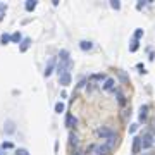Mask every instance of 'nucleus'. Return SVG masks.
I'll return each instance as SVG.
<instances>
[{"instance_id":"f257e3e1","label":"nucleus","mask_w":155,"mask_h":155,"mask_svg":"<svg viewBox=\"0 0 155 155\" xmlns=\"http://www.w3.org/2000/svg\"><path fill=\"white\" fill-rule=\"evenodd\" d=\"M154 145V138H152V135H145L143 138H141V147L143 148H150Z\"/></svg>"},{"instance_id":"f03ea898","label":"nucleus","mask_w":155,"mask_h":155,"mask_svg":"<svg viewBox=\"0 0 155 155\" xmlns=\"http://www.w3.org/2000/svg\"><path fill=\"white\" fill-rule=\"evenodd\" d=\"M59 83H60L62 86H69V84H71V74H69V73L60 74V76H59Z\"/></svg>"},{"instance_id":"7ed1b4c3","label":"nucleus","mask_w":155,"mask_h":155,"mask_svg":"<svg viewBox=\"0 0 155 155\" xmlns=\"http://www.w3.org/2000/svg\"><path fill=\"white\" fill-rule=\"evenodd\" d=\"M97 135L100 136V138H109V136L114 135V133H112V129H110V128H98Z\"/></svg>"},{"instance_id":"20e7f679","label":"nucleus","mask_w":155,"mask_h":155,"mask_svg":"<svg viewBox=\"0 0 155 155\" xmlns=\"http://www.w3.org/2000/svg\"><path fill=\"white\" fill-rule=\"evenodd\" d=\"M109 152H110V148L107 145H97L95 147V154L97 155H107Z\"/></svg>"},{"instance_id":"39448f33","label":"nucleus","mask_w":155,"mask_h":155,"mask_svg":"<svg viewBox=\"0 0 155 155\" xmlns=\"http://www.w3.org/2000/svg\"><path fill=\"white\" fill-rule=\"evenodd\" d=\"M114 86H116V81L112 78H107L105 83H103V90L105 91H110V90H114Z\"/></svg>"},{"instance_id":"423d86ee","label":"nucleus","mask_w":155,"mask_h":155,"mask_svg":"<svg viewBox=\"0 0 155 155\" xmlns=\"http://www.w3.org/2000/svg\"><path fill=\"white\" fill-rule=\"evenodd\" d=\"M24 9H26L28 12H33V10L36 9V0H26V3H24Z\"/></svg>"},{"instance_id":"0eeeda50","label":"nucleus","mask_w":155,"mask_h":155,"mask_svg":"<svg viewBox=\"0 0 155 155\" xmlns=\"http://www.w3.org/2000/svg\"><path fill=\"white\" fill-rule=\"evenodd\" d=\"M79 48H81V50H84V52H88V50H91V48H93V43H91V41L83 40V41H79Z\"/></svg>"},{"instance_id":"6e6552de","label":"nucleus","mask_w":155,"mask_h":155,"mask_svg":"<svg viewBox=\"0 0 155 155\" xmlns=\"http://www.w3.org/2000/svg\"><path fill=\"white\" fill-rule=\"evenodd\" d=\"M140 148H141V138H133V154H138L140 152Z\"/></svg>"},{"instance_id":"1a4fd4ad","label":"nucleus","mask_w":155,"mask_h":155,"mask_svg":"<svg viewBox=\"0 0 155 155\" xmlns=\"http://www.w3.org/2000/svg\"><path fill=\"white\" fill-rule=\"evenodd\" d=\"M54 67H55V59H52L50 62H48V66H47V69H45V76L48 78L52 73H54Z\"/></svg>"},{"instance_id":"9d476101","label":"nucleus","mask_w":155,"mask_h":155,"mask_svg":"<svg viewBox=\"0 0 155 155\" xmlns=\"http://www.w3.org/2000/svg\"><path fill=\"white\" fill-rule=\"evenodd\" d=\"M29 45H31V40L29 38H24L22 41H21V47H19V50L21 52H26L28 48H29Z\"/></svg>"},{"instance_id":"9b49d317","label":"nucleus","mask_w":155,"mask_h":155,"mask_svg":"<svg viewBox=\"0 0 155 155\" xmlns=\"http://www.w3.org/2000/svg\"><path fill=\"white\" fill-rule=\"evenodd\" d=\"M76 124V117L73 116V114H67L66 117V126H74Z\"/></svg>"},{"instance_id":"f8f14e48","label":"nucleus","mask_w":155,"mask_h":155,"mask_svg":"<svg viewBox=\"0 0 155 155\" xmlns=\"http://www.w3.org/2000/svg\"><path fill=\"white\" fill-rule=\"evenodd\" d=\"M5 131H7L9 135L16 131V128H14V122H12V121H7V122H5Z\"/></svg>"},{"instance_id":"ddd939ff","label":"nucleus","mask_w":155,"mask_h":155,"mask_svg":"<svg viewBox=\"0 0 155 155\" xmlns=\"http://www.w3.org/2000/svg\"><path fill=\"white\" fill-rule=\"evenodd\" d=\"M116 141H117V136L116 135H110L109 138H107V147H109V148H112V147L116 145Z\"/></svg>"},{"instance_id":"4468645a","label":"nucleus","mask_w":155,"mask_h":155,"mask_svg":"<svg viewBox=\"0 0 155 155\" xmlns=\"http://www.w3.org/2000/svg\"><path fill=\"white\" fill-rule=\"evenodd\" d=\"M147 110H148V107H147V105H143V107L140 109V121H141V122L147 119Z\"/></svg>"},{"instance_id":"2eb2a0df","label":"nucleus","mask_w":155,"mask_h":155,"mask_svg":"<svg viewBox=\"0 0 155 155\" xmlns=\"http://www.w3.org/2000/svg\"><path fill=\"white\" fill-rule=\"evenodd\" d=\"M59 57H60V60H62V62H69V52H67V50H60Z\"/></svg>"},{"instance_id":"dca6fc26","label":"nucleus","mask_w":155,"mask_h":155,"mask_svg":"<svg viewBox=\"0 0 155 155\" xmlns=\"http://www.w3.org/2000/svg\"><path fill=\"white\" fill-rule=\"evenodd\" d=\"M10 41H12V43H19V41H22V36H21L19 31L14 33V35H10Z\"/></svg>"},{"instance_id":"f3484780","label":"nucleus","mask_w":155,"mask_h":155,"mask_svg":"<svg viewBox=\"0 0 155 155\" xmlns=\"http://www.w3.org/2000/svg\"><path fill=\"white\" fill-rule=\"evenodd\" d=\"M0 41H2L3 45H7V43H10V35H7V33H3V35L0 36Z\"/></svg>"},{"instance_id":"a211bd4d","label":"nucleus","mask_w":155,"mask_h":155,"mask_svg":"<svg viewBox=\"0 0 155 155\" xmlns=\"http://www.w3.org/2000/svg\"><path fill=\"white\" fill-rule=\"evenodd\" d=\"M64 109H66V107H64V103H62V102H57V103H55V112H57V114H62V112H64Z\"/></svg>"},{"instance_id":"6ab92c4d","label":"nucleus","mask_w":155,"mask_h":155,"mask_svg":"<svg viewBox=\"0 0 155 155\" xmlns=\"http://www.w3.org/2000/svg\"><path fill=\"white\" fill-rule=\"evenodd\" d=\"M138 47H140V43H138L136 40H133V41H131V45H129V52H136V50H138Z\"/></svg>"},{"instance_id":"aec40b11","label":"nucleus","mask_w":155,"mask_h":155,"mask_svg":"<svg viewBox=\"0 0 155 155\" xmlns=\"http://www.w3.org/2000/svg\"><path fill=\"white\" fill-rule=\"evenodd\" d=\"M110 7L116 9V10H119V9H121V3H119L117 0H110Z\"/></svg>"},{"instance_id":"412c9836","label":"nucleus","mask_w":155,"mask_h":155,"mask_svg":"<svg viewBox=\"0 0 155 155\" xmlns=\"http://www.w3.org/2000/svg\"><path fill=\"white\" fill-rule=\"evenodd\" d=\"M16 155H29V152H28L26 148H17V150H16Z\"/></svg>"},{"instance_id":"4be33fe9","label":"nucleus","mask_w":155,"mask_h":155,"mask_svg":"<svg viewBox=\"0 0 155 155\" xmlns=\"http://www.w3.org/2000/svg\"><path fill=\"white\" fill-rule=\"evenodd\" d=\"M141 36H143V29H136V31H135V40L138 41Z\"/></svg>"},{"instance_id":"5701e85b","label":"nucleus","mask_w":155,"mask_h":155,"mask_svg":"<svg viewBox=\"0 0 155 155\" xmlns=\"http://www.w3.org/2000/svg\"><path fill=\"white\" fill-rule=\"evenodd\" d=\"M2 147H3V148H7V150H9V148H14V145H12L10 141H5V143H3Z\"/></svg>"},{"instance_id":"b1692460","label":"nucleus","mask_w":155,"mask_h":155,"mask_svg":"<svg viewBox=\"0 0 155 155\" xmlns=\"http://www.w3.org/2000/svg\"><path fill=\"white\" fill-rule=\"evenodd\" d=\"M136 129H138V124H131L129 126V133H136Z\"/></svg>"},{"instance_id":"393cba45","label":"nucleus","mask_w":155,"mask_h":155,"mask_svg":"<svg viewBox=\"0 0 155 155\" xmlns=\"http://www.w3.org/2000/svg\"><path fill=\"white\" fill-rule=\"evenodd\" d=\"M117 100H119V103H124V97H122V93H119V91H117Z\"/></svg>"},{"instance_id":"a878e982","label":"nucleus","mask_w":155,"mask_h":155,"mask_svg":"<svg viewBox=\"0 0 155 155\" xmlns=\"http://www.w3.org/2000/svg\"><path fill=\"white\" fill-rule=\"evenodd\" d=\"M71 143L78 145V136H76V135H71Z\"/></svg>"},{"instance_id":"bb28decb","label":"nucleus","mask_w":155,"mask_h":155,"mask_svg":"<svg viewBox=\"0 0 155 155\" xmlns=\"http://www.w3.org/2000/svg\"><path fill=\"white\" fill-rule=\"evenodd\" d=\"M93 79H105V76H103V74H93Z\"/></svg>"},{"instance_id":"cd10ccee","label":"nucleus","mask_w":155,"mask_h":155,"mask_svg":"<svg viewBox=\"0 0 155 155\" xmlns=\"http://www.w3.org/2000/svg\"><path fill=\"white\" fill-rule=\"evenodd\" d=\"M5 9H7V7H5V3H0V12H2V10H5Z\"/></svg>"},{"instance_id":"c85d7f7f","label":"nucleus","mask_w":155,"mask_h":155,"mask_svg":"<svg viewBox=\"0 0 155 155\" xmlns=\"http://www.w3.org/2000/svg\"><path fill=\"white\" fill-rule=\"evenodd\" d=\"M145 155H154V154H145Z\"/></svg>"}]
</instances>
